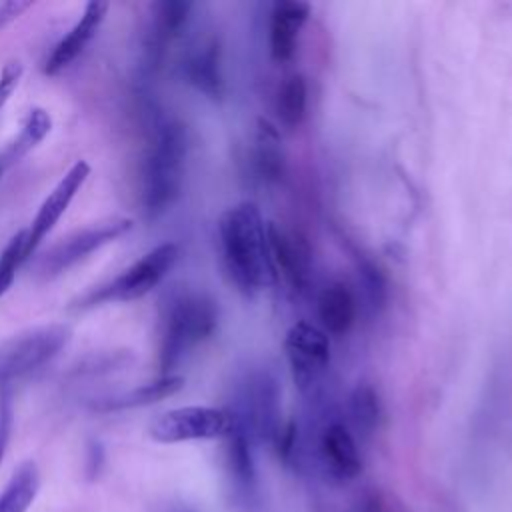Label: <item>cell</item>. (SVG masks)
<instances>
[{"mask_svg": "<svg viewBox=\"0 0 512 512\" xmlns=\"http://www.w3.org/2000/svg\"><path fill=\"white\" fill-rule=\"evenodd\" d=\"M178 260V246L162 242L138 258L132 266L122 270L108 284L86 292L76 300L78 308H92L108 302H132L152 292L172 270Z\"/></svg>", "mask_w": 512, "mask_h": 512, "instance_id": "obj_4", "label": "cell"}, {"mask_svg": "<svg viewBox=\"0 0 512 512\" xmlns=\"http://www.w3.org/2000/svg\"><path fill=\"white\" fill-rule=\"evenodd\" d=\"M22 78V64L18 60H8L0 72V108L8 102Z\"/></svg>", "mask_w": 512, "mask_h": 512, "instance_id": "obj_28", "label": "cell"}, {"mask_svg": "<svg viewBox=\"0 0 512 512\" xmlns=\"http://www.w3.org/2000/svg\"><path fill=\"white\" fill-rule=\"evenodd\" d=\"M308 108V84L302 74L284 78L276 92V116L282 126L294 130L306 118Z\"/></svg>", "mask_w": 512, "mask_h": 512, "instance_id": "obj_23", "label": "cell"}, {"mask_svg": "<svg viewBox=\"0 0 512 512\" xmlns=\"http://www.w3.org/2000/svg\"><path fill=\"white\" fill-rule=\"evenodd\" d=\"M52 130V116L44 108H32L28 110L26 118L22 120V126L14 140H10L0 150V166L2 170L14 166L20 162L32 148H36Z\"/></svg>", "mask_w": 512, "mask_h": 512, "instance_id": "obj_21", "label": "cell"}, {"mask_svg": "<svg viewBox=\"0 0 512 512\" xmlns=\"http://www.w3.org/2000/svg\"><path fill=\"white\" fill-rule=\"evenodd\" d=\"M358 276H360V284L364 288L368 306L372 310H380L386 302V280L382 270L372 262H362L358 266Z\"/></svg>", "mask_w": 512, "mask_h": 512, "instance_id": "obj_26", "label": "cell"}, {"mask_svg": "<svg viewBox=\"0 0 512 512\" xmlns=\"http://www.w3.org/2000/svg\"><path fill=\"white\" fill-rule=\"evenodd\" d=\"M318 456L324 470L336 480H352L362 470L356 440L342 422L324 426L318 438Z\"/></svg>", "mask_w": 512, "mask_h": 512, "instance_id": "obj_16", "label": "cell"}, {"mask_svg": "<svg viewBox=\"0 0 512 512\" xmlns=\"http://www.w3.org/2000/svg\"><path fill=\"white\" fill-rule=\"evenodd\" d=\"M166 512H194L190 506H184V504H178V506H172L170 510H166Z\"/></svg>", "mask_w": 512, "mask_h": 512, "instance_id": "obj_31", "label": "cell"}, {"mask_svg": "<svg viewBox=\"0 0 512 512\" xmlns=\"http://www.w3.org/2000/svg\"><path fill=\"white\" fill-rule=\"evenodd\" d=\"M310 6L306 2L296 0H280L272 6L270 12V56L276 62H288L298 46L300 32L308 20Z\"/></svg>", "mask_w": 512, "mask_h": 512, "instance_id": "obj_17", "label": "cell"}, {"mask_svg": "<svg viewBox=\"0 0 512 512\" xmlns=\"http://www.w3.org/2000/svg\"><path fill=\"white\" fill-rule=\"evenodd\" d=\"M216 326L218 306L208 294L194 290L172 294L160 312L156 352L158 376L174 374V368L182 358L206 342L214 334Z\"/></svg>", "mask_w": 512, "mask_h": 512, "instance_id": "obj_3", "label": "cell"}, {"mask_svg": "<svg viewBox=\"0 0 512 512\" xmlns=\"http://www.w3.org/2000/svg\"><path fill=\"white\" fill-rule=\"evenodd\" d=\"M230 428L232 414L228 408L180 406L156 416L148 426V434L160 444H178L224 438Z\"/></svg>", "mask_w": 512, "mask_h": 512, "instance_id": "obj_9", "label": "cell"}, {"mask_svg": "<svg viewBox=\"0 0 512 512\" xmlns=\"http://www.w3.org/2000/svg\"><path fill=\"white\" fill-rule=\"evenodd\" d=\"M2 172H4V170H2V166H0V176H2Z\"/></svg>", "mask_w": 512, "mask_h": 512, "instance_id": "obj_32", "label": "cell"}, {"mask_svg": "<svg viewBox=\"0 0 512 512\" xmlns=\"http://www.w3.org/2000/svg\"><path fill=\"white\" fill-rule=\"evenodd\" d=\"M182 386H184V378L178 374L158 376L156 380H152L148 384H140L128 392L118 394V396H110V398H102V400L94 402V410L118 412V410H130V408L156 404V402L176 394Z\"/></svg>", "mask_w": 512, "mask_h": 512, "instance_id": "obj_20", "label": "cell"}, {"mask_svg": "<svg viewBox=\"0 0 512 512\" xmlns=\"http://www.w3.org/2000/svg\"><path fill=\"white\" fill-rule=\"evenodd\" d=\"M224 466L230 482L232 498L246 506L252 504L256 494V466L252 456V434L232 416V428L224 436Z\"/></svg>", "mask_w": 512, "mask_h": 512, "instance_id": "obj_13", "label": "cell"}, {"mask_svg": "<svg viewBox=\"0 0 512 512\" xmlns=\"http://www.w3.org/2000/svg\"><path fill=\"white\" fill-rule=\"evenodd\" d=\"M100 464H102V448H100V444H92L90 454H88V476L90 478H94L100 472Z\"/></svg>", "mask_w": 512, "mask_h": 512, "instance_id": "obj_30", "label": "cell"}, {"mask_svg": "<svg viewBox=\"0 0 512 512\" xmlns=\"http://www.w3.org/2000/svg\"><path fill=\"white\" fill-rule=\"evenodd\" d=\"M32 2H22V0H10V2H0V28H4L8 22L16 20L24 10H28Z\"/></svg>", "mask_w": 512, "mask_h": 512, "instance_id": "obj_29", "label": "cell"}, {"mask_svg": "<svg viewBox=\"0 0 512 512\" xmlns=\"http://www.w3.org/2000/svg\"><path fill=\"white\" fill-rule=\"evenodd\" d=\"M284 354L300 394L316 396L330 366V336L322 328L300 320L284 336Z\"/></svg>", "mask_w": 512, "mask_h": 512, "instance_id": "obj_7", "label": "cell"}, {"mask_svg": "<svg viewBox=\"0 0 512 512\" xmlns=\"http://www.w3.org/2000/svg\"><path fill=\"white\" fill-rule=\"evenodd\" d=\"M90 176V164L86 160H76L66 174L56 182V186L48 192V196L42 200L36 216L32 218L30 226L24 234V260L30 258L42 240L52 232V228L58 224V220L64 216L68 206L72 204L74 196L80 192L84 182Z\"/></svg>", "mask_w": 512, "mask_h": 512, "instance_id": "obj_10", "label": "cell"}, {"mask_svg": "<svg viewBox=\"0 0 512 512\" xmlns=\"http://www.w3.org/2000/svg\"><path fill=\"white\" fill-rule=\"evenodd\" d=\"M14 428V400H12V386L0 384V464L6 456L10 436Z\"/></svg>", "mask_w": 512, "mask_h": 512, "instance_id": "obj_27", "label": "cell"}, {"mask_svg": "<svg viewBox=\"0 0 512 512\" xmlns=\"http://www.w3.org/2000/svg\"><path fill=\"white\" fill-rule=\"evenodd\" d=\"M230 414L252 434L254 440L274 442L280 428V386L272 372L248 374L236 394Z\"/></svg>", "mask_w": 512, "mask_h": 512, "instance_id": "obj_6", "label": "cell"}, {"mask_svg": "<svg viewBox=\"0 0 512 512\" xmlns=\"http://www.w3.org/2000/svg\"><path fill=\"white\" fill-rule=\"evenodd\" d=\"M192 4L184 0H164L150 8V20L142 42L144 74H154L168 52V46L182 34L188 24Z\"/></svg>", "mask_w": 512, "mask_h": 512, "instance_id": "obj_11", "label": "cell"}, {"mask_svg": "<svg viewBox=\"0 0 512 512\" xmlns=\"http://www.w3.org/2000/svg\"><path fill=\"white\" fill-rule=\"evenodd\" d=\"M40 490V472L32 460L22 462L0 492V512H28Z\"/></svg>", "mask_w": 512, "mask_h": 512, "instance_id": "obj_22", "label": "cell"}, {"mask_svg": "<svg viewBox=\"0 0 512 512\" xmlns=\"http://www.w3.org/2000/svg\"><path fill=\"white\" fill-rule=\"evenodd\" d=\"M110 4L108 2H88L78 18V22L54 44L52 52L42 64V72L48 76L58 74L60 70L68 68L90 44V40L96 36L100 30L106 14H108Z\"/></svg>", "mask_w": 512, "mask_h": 512, "instance_id": "obj_15", "label": "cell"}, {"mask_svg": "<svg viewBox=\"0 0 512 512\" xmlns=\"http://www.w3.org/2000/svg\"><path fill=\"white\" fill-rule=\"evenodd\" d=\"M252 164H254L258 178L268 184L280 182L284 176V170H286V156H284L280 132L266 118H260L256 124Z\"/></svg>", "mask_w": 512, "mask_h": 512, "instance_id": "obj_19", "label": "cell"}, {"mask_svg": "<svg viewBox=\"0 0 512 512\" xmlns=\"http://www.w3.org/2000/svg\"><path fill=\"white\" fill-rule=\"evenodd\" d=\"M186 80L206 98L220 100L226 92L222 72V48L216 36H204L192 42L182 60Z\"/></svg>", "mask_w": 512, "mask_h": 512, "instance_id": "obj_14", "label": "cell"}, {"mask_svg": "<svg viewBox=\"0 0 512 512\" xmlns=\"http://www.w3.org/2000/svg\"><path fill=\"white\" fill-rule=\"evenodd\" d=\"M348 414L358 434L372 436L382 420V402L374 386L362 382L348 396Z\"/></svg>", "mask_w": 512, "mask_h": 512, "instance_id": "obj_24", "label": "cell"}, {"mask_svg": "<svg viewBox=\"0 0 512 512\" xmlns=\"http://www.w3.org/2000/svg\"><path fill=\"white\" fill-rule=\"evenodd\" d=\"M318 320L326 334L344 336L356 322V296L344 282H330L318 296Z\"/></svg>", "mask_w": 512, "mask_h": 512, "instance_id": "obj_18", "label": "cell"}, {"mask_svg": "<svg viewBox=\"0 0 512 512\" xmlns=\"http://www.w3.org/2000/svg\"><path fill=\"white\" fill-rule=\"evenodd\" d=\"M218 248L222 266L244 296H256L274 280L266 222L252 202L226 208L218 218Z\"/></svg>", "mask_w": 512, "mask_h": 512, "instance_id": "obj_1", "label": "cell"}, {"mask_svg": "<svg viewBox=\"0 0 512 512\" xmlns=\"http://www.w3.org/2000/svg\"><path fill=\"white\" fill-rule=\"evenodd\" d=\"M70 328L66 324H48L26 330L0 344V384L12 386L52 358L68 344Z\"/></svg>", "mask_w": 512, "mask_h": 512, "instance_id": "obj_5", "label": "cell"}, {"mask_svg": "<svg viewBox=\"0 0 512 512\" xmlns=\"http://www.w3.org/2000/svg\"><path fill=\"white\" fill-rule=\"evenodd\" d=\"M268 246L274 272H282L284 280L292 286V290L302 292L310 282V264L312 252L306 240L276 222L266 224Z\"/></svg>", "mask_w": 512, "mask_h": 512, "instance_id": "obj_12", "label": "cell"}, {"mask_svg": "<svg viewBox=\"0 0 512 512\" xmlns=\"http://www.w3.org/2000/svg\"><path fill=\"white\" fill-rule=\"evenodd\" d=\"M24 234L26 230L16 232L0 252V298L10 290L18 266L24 262Z\"/></svg>", "mask_w": 512, "mask_h": 512, "instance_id": "obj_25", "label": "cell"}, {"mask_svg": "<svg viewBox=\"0 0 512 512\" xmlns=\"http://www.w3.org/2000/svg\"><path fill=\"white\" fill-rule=\"evenodd\" d=\"M132 228V220L124 216H112L98 220L86 228L74 230L50 246L38 260V274L46 280L60 276L70 266L88 258L92 252L124 236Z\"/></svg>", "mask_w": 512, "mask_h": 512, "instance_id": "obj_8", "label": "cell"}, {"mask_svg": "<svg viewBox=\"0 0 512 512\" xmlns=\"http://www.w3.org/2000/svg\"><path fill=\"white\" fill-rule=\"evenodd\" d=\"M188 154L186 126L174 118L152 116L138 166V198L144 214L156 218L180 196Z\"/></svg>", "mask_w": 512, "mask_h": 512, "instance_id": "obj_2", "label": "cell"}]
</instances>
